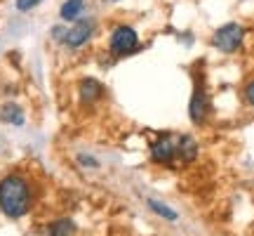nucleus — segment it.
<instances>
[{"instance_id":"9","label":"nucleus","mask_w":254,"mask_h":236,"mask_svg":"<svg viewBox=\"0 0 254 236\" xmlns=\"http://www.w3.org/2000/svg\"><path fill=\"white\" fill-rule=\"evenodd\" d=\"M198 154H200V146H198V139L193 135L177 137V163H184V165L195 163Z\"/></svg>"},{"instance_id":"11","label":"nucleus","mask_w":254,"mask_h":236,"mask_svg":"<svg viewBox=\"0 0 254 236\" xmlns=\"http://www.w3.org/2000/svg\"><path fill=\"white\" fill-rule=\"evenodd\" d=\"M146 206H148V210H151V213H155V215H158L160 220H165V222H177V220H179V213H177L172 206L163 203V201L146 199Z\"/></svg>"},{"instance_id":"6","label":"nucleus","mask_w":254,"mask_h":236,"mask_svg":"<svg viewBox=\"0 0 254 236\" xmlns=\"http://www.w3.org/2000/svg\"><path fill=\"white\" fill-rule=\"evenodd\" d=\"M92 33H94V21H92V19H78V21L66 31L64 45L71 47V50H78V47H82L90 40Z\"/></svg>"},{"instance_id":"1","label":"nucleus","mask_w":254,"mask_h":236,"mask_svg":"<svg viewBox=\"0 0 254 236\" xmlns=\"http://www.w3.org/2000/svg\"><path fill=\"white\" fill-rule=\"evenodd\" d=\"M38 201V187L24 170H9L0 177V215L5 220L28 218Z\"/></svg>"},{"instance_id":"8","label":"nucleus","mask_w":254,"mask_h":236,"mask_svg":"<svg viewBox=\"0 0 254 236\" xmlns=\"http://www.w3.org/2000/svg\"><path fill=\"white\" fill-rule=\"evenodd\" d=\"M43 236H78V222L73 218H68V215L55 218L50 222H45Z\"/></svg>"},{"instance_id":"4","label":"nucleus","mask_w":254,"mask_h":236,"mask_svg":"<svg viewBox=\"0 0 254 236\" xmlns=\"http://www.w3.org/2000/svg\"><path fill=\"white\" fill-rule=\"evenodd\" d=\"M209 111H212V102H209V95L205 90V85H195V90L190 95L189 102V116L193 125H205L209 118Z\"/></svg>"},{"instance_id":"13","label":"nucleus","mask_w":254,"mask_h":236,"mask_svg":"<svg viewBox=\"0 0 254 236\" xmlns=\"http://www.w3.org/2000/svg\"><path fill=\"white\" fill-rule=\"evenodd\" d=\"M75 161H78V165H82V168H87V170H97V168L101 165V163H99V158H94L92 154H85V151L75 156Z\"/></svg>"},{"instance_id":"15","label":"nucleus","mask_w":254,"mask_h":236,"mask_svg":"<svg viewBox=\"0 0 254 236\" xmlns=\"http://www.w3.org/2000/svg\"><path fill=\"white\" fill-rule=\"evenodd\" d=\"M245 102L250 107H254V81L245 85Z\"/></svg>"},{"instance_id":"2","label":"nucleus","mask_w":254,"mask_h":236,"mask_svg":"<svg viewBox=\"0 0 254 236\" xmlns=\"http://www.w3.org/2000/svg\"><path fill=\"white\" fill-rule=\"evenodd\" d=\"M243 38H245V28L236 24V21H231V24H224V26H219L214 31L212 45L224 55H233L238 47L243 45Z\"/></svg>"},{"instance_id":"10","label":"nucleus","mask_w":254,"mask_h":236,"mask_svg":"<svg viewBox=\"0 0 254 236\" xmlns=\"http://www.w3.org/2000/svg\"><path fill=\"white\" fill-rule=\"evenodd\" d=\"M0 120H2L5 125L21 127L26 123V111H24V107L17 104V102H5V104L0 107Z\"/></svg>"},{"instance_id":"14","label":"nucleus","mask_w":254,"mask_h":236,"mask_svg":"<svg viewBox=\"0 0 254 236\" xmlns=\"http://www.w3.org/2000/svg\"><path fill=\"white\" fill-rule=\"evenodd\" d=\"M14 2H17V9H19V12H28V9L38 7L43 0H14Z\"/></svg>"},{"instance_id":"12","label":"nucleus","mask_w":254,"mask_h":236,"mask_svg":"<svg viewBox=\"0 0 254 236\" xmlns=\"http://www.w3.org/2000/svg\"><path fill=\"white\" fill-rule=\"evenodd\" d=\"M82 12H85V0H66L62 9H59V17L64 21H73L75 24L82 17Z\"/></svg>"},{"instance_id":"3","label":"nucleus","mask_w":254,"mask_h":236,"mask_svg":"<svg viewBox=\"0 0 254 236\" xmlns=\"http://www.w3.org/2000/svg\"><path fill=\"white\" fill-rule=\"evenodd\" d=\"M111 52L116 57H125V55H132L136 47H139V36H136V31L132 26H125V24H120V26L113 28V33H111Z\"/></svg>"},{"instance_id":"5","label":"nucleus","mask_w":254,"mask_h":236,"mask_svg":"<svg viewBox=\"0 0 254 236\" xmlns=\"http://www.w3.org/2000/svg\"><path fill=\"white\" fill-rule=\"evenodd\" d=\"M151 161L158 165H174L177 163V139L172 135H160L151 144Z\"/></svg>"},{"instance_id":"7","label":"nucleus","mask_w":254,"mask_h":236,"mask_svg":"<svg viewBox=\"0 0 254 236\" xmlns=\"http://www.w3.org/2000/svg\"><path fill=\"white\" fill-rule=\"evenodd\" d=\"M78 100L85 107H94L97 102L104 100V85L97 78H82L78 83Z\"/></svg>"}]
</instances>
